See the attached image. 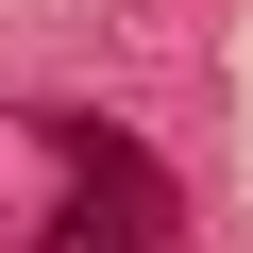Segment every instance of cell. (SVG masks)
<instances>
[{
	"label": "cell",
	"mask_w": 253,
	"mask_h": 253,
	"mask_svg": "<svg viewBox=\"0 0 253 253\" xmlns=\"http://www.w3.org/2000/svg\"><path fill=\"white\" fill-rule=\"evenodd\" d=\"M169 236H186V186L118 118H68V253H169Z\"/></svg>",
	"instance_id": "cell-1"
}]
</instances>
